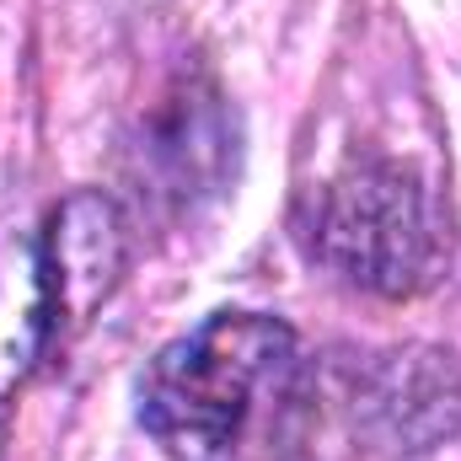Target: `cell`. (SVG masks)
I'll list each match as a JSON object with an SVG mask.
<instances>
[{
	"label": "cell",
	"mask_w": 461,
	"mask_h": 461,
	"mask_svg": "<svg viewBox=\"0 0 461 461\" xmlns=\"http://www.w3.org/2000/svg\"><path fill=\"white\" fill-rule=\"evenodd\" d=\"M295 230L312 263L386 301L424 290L446 252L440 204L402 161H348L322 188H312Z\"/></svg>",
	"instance_id": "cell-2"
},
{
	"label": "cell",
	"mask_w": 461,
	"mask_h": 461,
	"mask_svg": "<svg viewBox=\"0 0 461 461\" xmlns=\"http://www.w3.org/2000/svg\"><path fill=\"white\" fill-rule=\"evenodd\" d=\"M140 424L167 461H301L317 429V370L263 312H215L140 375Z\"/></svg>",
	"instance_id": "cell-1"
},
{
	"label": "cell",
	"mask_w": 461,
	"mask_h": 461,
	"mask_svg": "<svg viewBox=\"0 0 461 461\" xmlns=\"http://www.w3.org/2000/svg\"><path fill=\"white\" fill-rule=\"evenodd\" d=\"M226 118H221V97L177 81L167 108L150 118L145 145H140V183L150 177V188L172 204H194L199 194L221 188L226 177Z\"/></svg>",
	"instance_id": "cell-5"
},
{
	"label": "cell",
	"mask_w": 461,
	"mask_h": 461,
	"mask_svg": "<svg viewBox=\"0 0 461 461\" xmlns=\"http://www.w3.org/2000/svg\"><path fill=\"white\" fill-rule=\"evenodd\" d=\"M54 339L49 252L16 188H0V402L27 381Z\"/></svg>",
	"instance_id": "cell-3"
},
{
	"label": "cell",
	"mask_w": 461,
	"mask_h": 461,
	"mask_svg": "<svg viewBox=\"0 0 461 461\" xmlns=\"http://www.w3.org/2000/svg\"><path fill=\"white\" fill-rule=\"evenodd\" d=\"M43 252H49V295H54V333L65 322H81L97 301H108V290L123 274V252H129V230L113 199L103 194H76L54 226L43 230Z\"/></svg>",
	"instance_id": "cell-4"
}]
</instances>
